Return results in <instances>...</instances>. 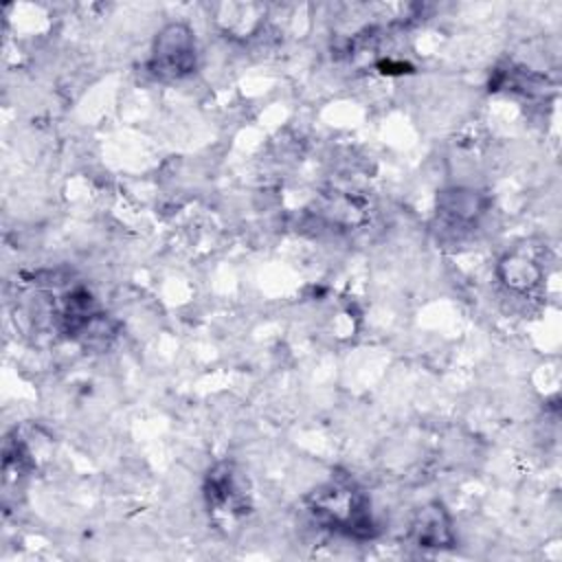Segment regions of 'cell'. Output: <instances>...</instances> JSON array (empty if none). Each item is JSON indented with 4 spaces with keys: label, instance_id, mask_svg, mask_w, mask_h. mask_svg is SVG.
<instances>
[{
    "label": "cell",
    "instance_id": "cell-4",
    "mask_svg": "<svg viewBox=\"0 0 562 562\" xmlns=\"http://www.w3.org/2000/svg\"><path fill=\"white\" fill-rule=\"evenodd\" d=\"M411 536L424 549H450L454 544V529L448 509L439 501H430L417 509Z\"/></svg>",
    "mask_w": 562,
    "mask_h": 562
},
{
    "label": "cell",
    "instance_id": "cell-2",
    "mask_svg": "<svg viewBox=\"0 0 562 562\" xmlns=\"http://www.w3.org/2000/svg\"><path fill=\"white\" fill-rule=\"evenodd\" d=\"M147 68L158 79H182L198 68L195 33L184 22L165 24L151 44Z\"/></svg>",
    "mask_w": 562,
    "mask_h": 562
},
{
    "label": "cell",
    "instance_id": "cell-5",
    "mask_svg": "<svg viewBox=\"0 0 562 562\" xmlns=\"http://www.w3.org/2000/svg\"><path fill=\"white\" fill-rule=\"evenodd\" d=\"M501 277L507 288H512L516 292H527L533 285H538L542 270L531 257L512 252L501 261Z\"/></svg>",
    "mask_w": 562,
    "mask_h": 562
},
{
    "label": "cell",
    "instance_id": "cell-3",
    "mask_svg": "<svg viewBox=\"0 0 562 562\" xmlns=\"http://www.w3.org/2000/svg\"><path fill=\"white\" fill-rule=\"evenodd\" d=\"M204 501L209 514L228 525L250 512V492L244 472L233 461H220L204 476Z\"/></svg>",
    "mask_w": 562,
    "mask_h": 562
},
{
    "label": "cell",
    "instance_id": "cell-1",
    "mask_svg": "<svg viewBox=\"0 0 562 562\" xmlns=\"http://www.w3.org/2000/svg\"><path fill=\"white\" fill-rule=\"evenodd\" d=\"M305 507L321 529L356 540H369L378 531L369 494L347 474H334L314 487Z\"/></svg>",
    "mask_w": 562,
    "mask_h": 562
}]
</instances>
